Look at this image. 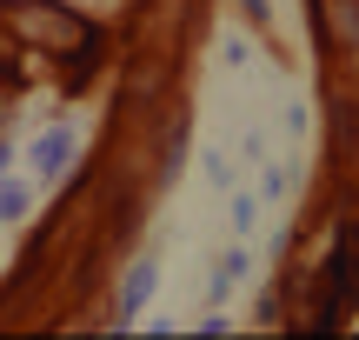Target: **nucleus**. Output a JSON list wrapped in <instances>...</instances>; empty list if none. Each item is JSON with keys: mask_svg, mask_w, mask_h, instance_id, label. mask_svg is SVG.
<instances>
[{"mask_svg": "<svg viewBox=\"0 0 359 340\" xmlns=\"http://www.w3.org/2000/svg\"><path fill=\"white\" fill-rule=\"evenodd\" d=\"M13 27L47 40V53H80L87 47V27H80L74 13H60V7H13Z\"/></svg>", "mask_w": 359, "mask_h": 340, "instance_id": "f257e3e1", "label": "nucleus"}, {"mask_svg": "<svg viewBox=\"0 0 359 340\" xmlns=\"http://www.w3.org/2000/svg\"><path fill=\"white\" fill-rule=\"evenodd\" d=\"M353 280H359V234H339V247H333V287H326V320L346 307Z\"/></svg>", "mask_w": 359, "mask_h": 340, "instance_id": "f03ea898", "label": "nucleus"}, {"mask_svg": "<svg viewBox=\"0 0 359 340\" xmlns=\"http://www.w3.org/2000/svg\"><path fill=\"white\" fill-rule=\"evenodd\" d=\"M67 154H74V133H67V127L47 133V140H34V167H40V174H60Z\"/></svg>", "mask_w": 359, "mask_h": 340, "instance_id": "7ed1b4c3", "label": "nucleus"}, {"mask_svg": "<svg viewBox=\"0 0 359 340\" xmlns=\"http://www.w3.org/2000/svg\"><path fill=\"white\" fill-rule=\"evenodd\" d=\"M0 214H27V200H20V187H0Z\"/></svg>", "mask_w": 359, "mask_h": 340, "instance_id": "20e7f679", "label": "nucleus"}]
</instances>
